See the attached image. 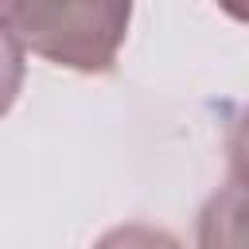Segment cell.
<instances>
[{
	"label": "cell",
	"instance_id": "cell-1",
	"mask_svg": "<svg viewBox=\"0 0 249 249\" xmlns=\"http://www.w3.org/2000/svg\"><path fill=\"white\" fill-rule=\"evenodd\" d=\"M23 47L78 74H109L124 43L128 4H0Z\"/></svg>",
	"mask_w": 249,
	"mask_h": 249
},
{
	"label": "cell",
	"instance_id": "cell-2",
	"mask_svg": "<svg viewBox=\"0 0 249 249\" xmlns=\"http://www.w3.org/2000/svg\"><path fill=\"white\" fill-rule=\"evenodd\" d=\"M198 249H249V187L214 191L198 214Z\"/></svg>",
	"mask_w": 249,
	"mask_h": 249
},
{
	"label": "cell",
	"instance_id": "cell-3",
	"mask_svg": "<svg viewBox=\"0 0 249 249\" xmlns=\"http://www.w3.org/2000/svg\"><path fill=\"white\" fill-rule=\"evenodd\" d=\"M19 86H23V43L0 16V117L16 105Z\"/></svg>",
	"mask_w": 249,
	"mask_h": 249
},
{
	"label": "cell",
	"instance_id": "cell-4",
	"mask_svg": "<svg viewBox=\"0 0 249 249\" xmlns=\"http://www.w3.org/2000/svg\"><path fill=\"white\" fill-rule=\"evenodd\" d=\"M93 249H183V241L160 226H144V222H128L109 230L105 237H97Z\"/></svg>",
	"mask_w": 249,
	"mask_h": 249
},
{
	"label": "cell",
	"instance_id": "cell-5",
	"mask_svg": "<svg viewBox=\"0 0 249 249\" xmlns=\"http://www.w3.org/2000/svg\"><path fill=\"white\" fill-rule=\"evenodd\" d=\"M226 156H230V171H233V183L249 187V105H245V109L233 117V124H230Z\"/></svg>",
	"mask_w": 249,
	"mask_h": 249
}]
</instances>
